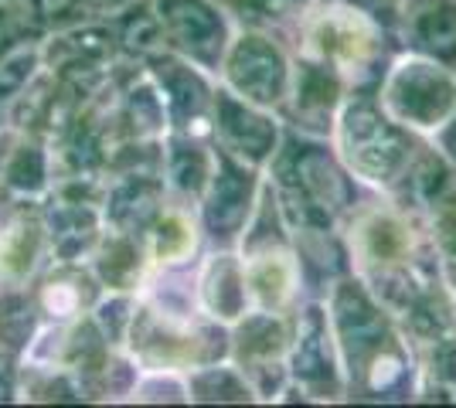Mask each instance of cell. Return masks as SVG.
<instances>
[{"mask_svg":"<svg viewBox=\"0 0 456 408\" xmlns=\"http://www.w3.org/2000/svg\"><path fill=\"white\" fill-rule=\"evenodd\" d=\"M72 0H38V7L45 11V14H58V11H65Z\"/></svg>","mask_w":456,"mask_h":408,"instance_id":"obj_28","label":"cell"},{"mask_svg":"<svg viewBox=\"0 0 456 408\" xmlns=\"http://www.w3.org/2000/svg\"><path fill=\"white\" fill-rule=\"evenodd\" d=\"M198 228L184 212H160L151 225V255L157 262H181L194 252Z\"/></svg>","mask_w":456,"mask_h":408,"instance_id":"obj_20","label":"cell"},{"mask_svg":"<svg viewBox=\"0 0 456 408\" xmlns=\"http://www.w3.org/2000/svg\"><path fill=\"white\" fill-rule=\"evenodd\" d=\"M235 350H239L242 371L259 374V371L273 368V361L283 364V357L289 354V333H286L283 320H280L276 313L259 310L256 316H246V320L239 324Z\"/></svg>","mask_w":456,"mask_h":408,"instance_id":"obj_16","label":"cell"},{"mask_svg":"<svg viewBox=\"0 0 456 408\" xmlns=\"http://www.w3.org/2000/svg\"><path fill=\"white\" fill-rule=\"evenodd\" d=\"M450 286H453V292H456V262H450Z\"/></svg>","mask_w":456,"mask_h":408,"instance_id":"obj_30","label":"cell"},{"mask_svg":"<svg viewBox=\"0 0 456 408\" xmlns=\"http://www.w3.org/2000/svg\"><path fill=\"white\" fill-rule=\"evenodd\" d=\"M412 38L429 59L453 65L456 61V4L429 0L412 14Z\"/></svg>","mask_w":456,"mask_h":408,"instance_id":"obj_18","label":"cell"},{"mask_svg":"<svg viewBox=\"0 0 456 408\" xmlns=\"http://www.w3.org/2000/svg\"><path fill=\"white\" fill-rule=\"evenodd\" d=\"M211 174V154H205L198 143L191 140H174L167 150V167L164 177L174 191L181 195H201Z\"/></svg>","mask_w":456,"mask_h":408,"instance_id":"obj_19","label":"cell"},{"mask_svg":"<svg viewBox=\"0 0 456 408\" xmlns=\"http://www.w3.org/2000/svg\"><path fill=\"white\" fill-rule=\"evenodd\" d=\"M222 72H225L228 92L259 106V109L280 106L289 92V76H293L283 48L256 31H246V35L228 41Z\"/></svg>","mask_w":456,"mask_h":408,"instance_id":"obj_4","label":"cell"},{"mask_svg":"<svg viewBox=\"0 0 456 408\" xmlns=\"http://www.w3.org/2000/svg\"><path fill=\"white\" fill-rule=\"evenodd\" d=\"M191 398H205V402H246L248 381H242L232 368H201L188 381Z\"/></svg>","mask_w":456,"mask_h":408,"instance_id":"obj_24","label":"cell"},{"mask_svg":"<svg viewBox=\"0 0 456 408\" xmlns=\"http://www.w3.org/2000/svg\"><path fill=\"white\" fill-rule=\"evenodd\" d=\"M160 195L164 184L153 180L147 174H130L126 180H119L110 195V225L119 235H140L147 225H153V218L160 214Z\"/></svg>","mask_w":456,"mask_h":408,"instance_id":"obj_17","label":"cell"},{"mask_svg":"<svg viewBox=\"0 0 456 408\" xmlns=\"http://www.w3.org/2000/svg\"><path fill=\"white\" fill-rule=\"evenodd\" d=\"M198 300H201V307H205L215 320H222V324L242 320L248 307L242 259L232 252L211 255L208 266L201 269V279H198Z\"/></svg>","mask_w":456,"mask_h":408,"instance_id":"obj_13","label":"cell"},{"mask_svg":"<svg viewBox=\"0 0 456 408\" xmlns=\"http://www.w3.org/2000/svg\"><path fill=\"white\" fill-rule=\"evenodd\" d=\"M433 242L450 262H456V201L450 195L439 201L433 214Z\"/></svg>","mask_w":456,"mask_h":408,"instance_id":"obj_26","label":"cell"},{"mask_svg":"<svg viewBox=\"0 0 456 408\" xmlns=\"http://www.w3.org/2000/svg\"><path fill=\"white\" fill-rule=\"evenodd\" d=\"M381 109L399 126L439 133L456 116V78L450 65L426 55L399 59L381 82Z\"/></svg>","mask_w":456,"mask_h":408,"instance_id":"obj_2","label":"cell"},{"mask_svg":"<svg viewBox=\"0 0 456 408\" xmlns=\"http://www.w3.org/2000/svg\"><path fill=\"white\" fill-rule=\"evenodd\" d=\"M248 303L266 313H283L297 296V262L283 245L263 242L242 259Z\"/></svg>","mask_w":456,"mask_h":408,"instance_id":"obj_10","label":"cell"},{"mask_svg":"<svg viewBox=\"0 0 456 408\" xmlns=\"http://www.w3.org/2000/svg\"><path fill=\"white\" fill-rule=\"evenodd\" d=\"M334 140L344 171L368 184H392L412 164V143L405 130L368 99L344 102L334 123Z\"/></svg>","mask_w":456,"mask_h":408,"instance_id":"obj_1","label":"cell"},{"mask_svg":"<svg viewBox=\"0 0 456 408\" xmlns=\"http://www.w3.org/2000/svg\"><path fill=\"white\" fill-rule=\"evenodd\" d=\"M211 113H215V133H218V143L225 154L239 156L252 167L276 156L280 130L266 109L232 96L228 89H218L215 102H211Z\"/></svg>","mask_w":456,"mask_h":408,"instance_id":"obj_9","label":"cell"},{"mask_svg":"<svg viewBox=\"0 0 456 408\" xmlns=\"http://www.w3.org/2000/svg\"><path fill=\"white\" fill-rule=\"evenodd\" d=\"M157 18L174 48L198 68H218L228 52V24L211 0H157Z\"/></svg>","mask_w":456,"mask_h":408,"instance_id":"obj_7","label":"cell"},{"mask_svg":"<svg viewBox=\"0 0 456 408\" xmlns=\"http://www.w3.org/2000/svg\"><path fill=\"white\" fill-rule=\"evenodd\" d=\"M443 147H446V154L456 160V116L443 126Z\"/></svg>","mask_w":456,"mask_h":408,"instance_id":"obj_27","label":"cell"},{"mask_svg":"<svg viewBox=\"0 0 456 408\" xmlns=\"http://www.w3.org/2000/svg\"><path fill=\"white\" fill-rule=\"evenodd\" d=\"M126 116L136 136H157L167 126L171 109H167V99H164V89L157 85V78H143L126 96Z\"/></svg>","mask_w":456,"mask_h":408,"instance_id":"obj_22","label":"cell"},{"mask_svg":"<svg viewBox=\"0 0 456 408\" xmlns=\"http://www.w3.org/2000/svg\"><path fill=\"white\" fill-rule=\"evenodd\" d=\"M157 85L164 89V99H167V109L171 116L181 123V126H191V123H205V113L215 102V92L205 85V78L198 76L194 61H181V59H160L157 65Z\"/></svg>","mask_w":456,"mask_h":408,"instance_id":"obj_15","label":"cell"},{"mask_svg":"<svg viewBox=\"0 0 456 408\" xmlns=\"http://www.w3.org/2000/svg\"><path fill=\"white\" fill-rule=\"evenodd\" d=\"M289 171H293V184L304 191V197L321 214H338L351 204V184H347V171L323 147L304 143L289 156Z\"/></svg>","mask_w":456,"mask_h":408,"instance_id":"obj_11","label":"cell"},{"mask_svg":"<svg viewBox=\"0 0 456 408\" xmlns=\"http://www.w3.org/2000/svg\"><path fill=\"white\" fill-rule=\"evenodd\" d=\"M300 38L310 59L334 68L341 78L364 76L381 48L375 20L358 4H344V0L310 7L300 20Z\"/></svg>","mask_w":456,"mask_h":408,"instance_id":"obj_3","label":"cell"},{"mask_svg":"<svg viewBox=\"0 0 456 408\" xmlns=\"http://www.w3.org/2000/svg\"><path fill=\"white\" fill-rule=\"evenodd\" d=\"M140 269H143V259L134 235H110V259H102V279L113 290H134L140 283Z\"/></svg>","mask_w":456,"mask_h":408,"instance_id":"obj_23","label":"cell"},{"mask_svg":"<svg viewBox=\"0 0 456 408\" xmlns=\"http://www.w3.org/2000/svg\"><path fill=\"white\" fill-rule=\"evenodd\" d=\"M334 333H330V320L321 307L304 310L300 324H297V337L289 340V368L293 378L314 391H323L327 381H334L338 374V361H334Z\"/></svg>","mask_w":456,"mask_h":408,"instance_id":"obj_12","label":"cell"},{"mask_svg":"<svg viewBox=\"0 0 456 408\" xmlns=\"http://www.w3.org/2000/svg\"><path fill=\"white\" fill-rule=\"evenodd\" d=\"M130 337H134V354L151 364L153 371H174L208 361V340L191 331V320H177L174 313L143 307L130 316Z\"/></svg>","mask_w":456,"mask_h":408,"instance_id":"obj_8","label":"cell"},{"mask_svg":"<svg viewBox=\"0 0 456 408\" xmlns=\"http://www.w3.org/2000/svg\"><path fill=\"white\" fill-rule=\"evenodd\" d=\"M344 4H358L362 7V4H371V0H344Z\"/></svg>","mask_w":456,"mask_h":408,"instance_id":"obj_31","label":"cell"},{"mask_svg":"<svg viewBox=\"0 0 456 408\" xmlns=\"http://www.w3.org/2000/svg\"><path fill=\"white\" fill-rule=\"evenodd\" d=\"M201 197H205V204H201L205 228L215 238H235L248 225L252 208L259 201L256 167L218 147V154L211 156V174Z\"/></svg>","mask_w":456,"mask_h":408,"instance_id":"obj_6","label":"cell"},{"mask_svg":"<svg viewBox=\"0 0 456 408\" xmlns=\"http://www.w3.org/2000/svg\"><path fill=\"white\" fill-rule=\"evenodd\" d=\"M338 92H341V76L334 68L321 65V61L306 59L289 76V92H286V99H293V116L300 119V123L317 126V130H330L334 106L341 99Z\"/></svg>","mask_w":456,"mask_h":408,"instance_id":"obj_14","label":"cell"},{"mask_svg":"<svg viewBox=\"0 0 456 408\" xmlns=\"http://www.w3.org/2000/svg\"><path fill=\"white\" fill-rule=\"evenodd\" d=\"M119 44L130 52V55H140V59H157L167 44V35H164V24L157 18V11L140 4L134 11H126V18L119 20Z\"/></svg>","mask_w":456,"mask_h":408,"instance_id":"obj_21","label":"cell"},{"mask_svg":"<svg viewBox=\"0 0 456 408\" xmlns=\"http://www.w3.org/2000/svg\"><path fill=\"white\" fill-rule=\"evenodd\" d=\"M89 4H99V7H116L119 0H89Z\"/></svg>","mask_w":456,"mask_h":408,"instance_id":"obj_29","label":"cell"},{"mask_svg":"<svg viewBox=\"0 0 456 408\" xmlns=\"http://www.w3.org/2000/svg\"><path fill=\"white\" fill-rule=\"evenodd\" d=\"M35 252H38V232L35 225L28 221H18L11 225L7 232L0 235V272L7 276H24L35 262Z\"/></svg>","mask_w":456,"mask_h":408,"instance_id":"obj_25","label":"cell"},{"mask_svg":"<svg viewBox=\"0 0 456 408\" xmlns=\"http://www.w3.org/2000/svg\"><path fill=\"white\" fill-rule=\"evenodd\" d=\"M327 320H330V333H334L338 361L347 364V371H354V374H362L368 357L395 337L388 331L381 307L362 283H338V290L330 296Z\"/></svg>","mask_w":456,"mask_h":408,"instance_id":"obj_5","label":"cell"}]
</instances>
